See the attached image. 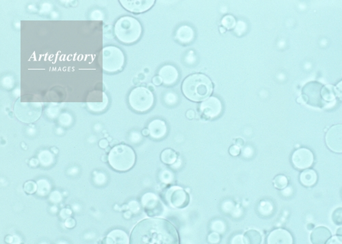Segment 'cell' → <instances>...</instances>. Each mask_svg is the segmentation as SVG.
Here are the masks:
<instances>
[{
    "label": "cell",
    "mask_w": 342,
    "mask_h": 244,
    "mask_svg": "<svg viewBox=\"0 0 342 244\" xmlns=\"http://www.w3.org/2000/svg\"><path fill=\"white\" fill-rule=\"evenodd\" d=\"M274 186L275 188L279 190L285 189L287 186L288 180L285 176L279 175L274 179Z\"/></svg>",
    "instance_id": "obj_28"
},
{
    "label": "cell",
    "mask_w": 342,
    "mask_h": 244,
    "mask_svg": "<svg viewBox=\"0 0 342 244\" xmlns=\"http://www.w3.org/2000/svg\"><path fill=\"white\" fill-rule=\"evenodd\" d=\"M182 92L185 97L192 101H203L211 95L213 85L211 80L203 74H194L184 80Z\"/></svg>",
    "instance_id": "obj_2"
},
{
    "label": "cell",
    "mask_w": 342,
    "mask_h": 244,
    "mask_svg": "<svg viewBox=\"0 0 342 244\" xmlns=\"http://www.w3.org/2000/svg\"><path fill=\"white\" fill-rule=\"evenodd\" d=\"M272 210H273V207H272L271 204L269 203V202L263 201L260 204L259 211L263 215H269V214L271 213Z\"/></svg>",
    "instance_id": "obj_32"
},
{
    "label": "cell",
    "mask_w": 342,
    "mask_h": 244,
    "mask_svg": "<svg viewBox=\"0 0 342 244\" xmlns=\"http://www.w3.org/2000/svg\"><path fill=\"white\" fill-rule=\"evenodd\" d=\"M115 34L118 40L121 43H136L141 36V23L135 18L128 16L120 18L115 23Z\"/></svg>",
    "instance_id": "obj_3"
},
{
    "label": "cell",
    "mask_w": 342,
    "mask_h": 244,
    "mask_svg": "<svg viewBox=\"0 0 342 244\" xmlns=\"http://www.w3.org/2000/svg\"><path fill=\"white\" fill-rule=\"evenodd\" d=\"M166 199L171 207L183 208L189 204V196L187 192L178 187L169 188L165 195Z\"/></svg>",
    "instance_id": "obj_9"
},
{
    "label": "cell",
    "mask_w": 342,
    "mask_h": 244,
    "mask_svg": "<svg viewBox=\"0 0 342 244\" xmlns=\"http://www.w3.org/2000/svg\"><path fill=\"white\" fill-rule=\"evenodd\" d=\"M130 244H179L177 230L165 219H149L133 229Z\"/></svg>",
    "instance_id": "obj_1"
},
{
    "label": "cell",
    "mask_w": 342,
    "mask_h": 244,
    "mask_svg": "<svg viewBox=\"0 0 342 244\" xmlns=\"http://www.w3.org/2000/svg\"><path fill=\"white\" fill-rule=\"evenodd\" d=\"M220 32H221V33H225L226 32V29L225 28L223 27H220Z\"/></svg>",
    "instance_id": "obj_51"
},
{
    "label": "cell",
    "mask_w": 342,
    "mask_h": 244,
    "mask_svg": "<svg viewBox=\"0 0 342 244\" xmlns=\"http://www.w3.org/2000/svg\"><path fill=\"white\" fill-rule=\"evenodd\" d=\"M39 160L40 163L44 167H49L54 163V156L48 150H44L40 152Z\"/></svg>",
    "instance_id": "obj_26"
},
{
    "label": "cell",
    "mask_w": 342,
    "mask_h": 244,
    "mask_svg": "<svg viewBox=\"0 0 342 244\" xmlns=\"http://www.w3.org/2000/svg\"><path fill=\"white\" fill-rule=\"evenodd\" d=\"M177 155L173 150L167 149L164 150L161 155V160L165 164L172 165L177 161Z\"/></svg>",
    "instance_id": "obj_25"
},
{
    "label": "cell",
    "mask_w": 342,
    "mask_h": 244,
    "mask_svg": "<svg viewBox=\"0 0 342 244\" xmlns=\"http://www.w3.org/2000/svg\"><path fill=\"white\" fill-rule=\"evenodd\" d=\"M61 195L58 191H55L54 193H52L51 197H50V199L54 203H58V202L61 201Z\"/></svg>",
    "instance_id": "obj_38"
},
{
    "label": "cell",
    "mask_w": 342,
    "mask_h": 244,
    "mask_svg": "<svg viewBox=\"0 0 342 244\" xmlns=\"http://www.w3.org/2000/svg\"><path fill=\"white\" fill-rule=\"evenodd\" d=\"M127 234L120 229L113 230L108 235L104 244H129Z\"/></svg>",
    "instance_id": "obj_18"
},
{
    "label": "cell",
    "mask_w": 342,
    "mask_h": 244,
    "mask_svg": "<svg viewBox=\"0 0 342 244\" xmlns=\"http://www.w3.org/2000/svg\"><path fill=\"white\" fill-rule=\"evenodd\" d=\"M229 153L230 155H231V156H234V157H236V156H239L240 155V153H241V149H240L239 145L231 146V147H230L229 149Z\"/></svg>",
    "instance_id": "obj_41"
},
{
    "label": "cell",
    "mask_w": 342,
    "mask_h": 244,
    "mask_svg": "<svg viewBox=\"0 0 342 244\" xmlns=\"http://www.w3.org/2000/svg\"><path fill=\"white\" fill-rule=\"evenodd\" d=\"M336 97L342 101V81L336 85L335 87Z\"/></svg>",
    "instance_id": "obj_37"
},
{
    "label": "cell",
    "mask_w": 342,
    "mask_h": 244,
    "mask_svg": "<svg viewBox=\"0 0 342 244\" xmlns=\"http://www.w3.org/2000/svg\"><path fill=\"white\" fill-rule=\"evenodd\" d=\"M239 141H241L242 142H243V140H242V139H239ZM240 143H241V141H237L238 145H239ZM243 143H241V145H243Z\"/></svg>",
    "instance_id": "obj_52"
},
{
    "label": "cell",
    "mask_w": 342,
    "mask_h": 244,
    "mask_svg": "<svg viewBox=\"0 0 342 244\" xmlns=\"http://www.w3.org/2000/svg\"><path fill=\"white\" fill-rule=\"evenodd\" d=\"M30 165L33 166V167H36V166L39 165V161H38L37 159H33L31 160Z\"/></svg>",
    "instance_id": "obj_46"
},
{
    "label": "cell",
    "mask_w": 342,
    "mask_h": 244,
    "mask_svg": "<svg viewBox=\"0 0 342 244\" xmlns=\"http://www.w3.org/2000/svg\"><path fill=\"white\" fill-rule=\"evenodd\" d=\"M200 111L204 117L208 119H213L218 117L221 113V102L215 97L208 98L200 105Z\"/></svg>",
    "instance_id": "obj_12"
},
{
    "label": "cell",
    "mask_w": 342,
    "mask_h": 244,
    "mask_svg": "<svg viewBox=\"0 0 342 244\" xmlns=\"http://www.w3.org/2000/svg\"><path fill=\"white\" fill-rule=\"evenodd\" d=\"M187 116L188 118H189V119H193L195 116V111H193V110H189V111L187 112Z\"/></svg>",
    "instance_id": "obj_45"
},
{
    "label": "cell",
    "mask_w": 342,
    "mask_h": 244,
    "mask_svg": "<svg viewBox=\"0 0 342 244\" xmlns=\"http://www.w3.org/2000/svg\"><path fill=\"white\" fill-rule=\"evenodd\" d=\"M154 97L151 90L144 87L134 89L129 96V103L134 110L145 112L153 105Z\"/></svg>",
    "instance_id": "obj_6"
},
{
    "label": "cell",
    "mask_w": 342,
    "mask_h": 244,
    "mask_svg": "<svg viewBox=\"0 0 342 244\" xmlns=\"http://www.w3.org/2000/svg\"><path fill=\"white\" fill-rule=\"evenodd\" d=\"M43 107L39 101H23L18 99L14 106V112L17 119L23 123L31 124L37 121L41 117Z\"/></svg>",
    "instance_id": "obj_5"
},
{
    "label": "cell",
    "mask_w": 342,
    "mask_h": 244,
    "mask_svg": "<svg viewBox=\"0 0 342 244\" xmlns=\"http://www.w3.org/2000/svg\"><path fill=\"white\" fill-rule=\"evenodd\" d=\"M323 85L317 81H312L306 84L303 88V97L305 103L314 107L323 108L325 107L321 91Z\"/></svg>",
    "instance_id": "obj_8"
},
{
    "label": "cell",
    "mask_w": 342,
    "mask_h": 244,
    "mask_svg": "<svg viewBox=\"0 0 342 244\" xmlns=\"http://www.w3.org/2000/svg\"><path fill=\"white\" fill-rule=\"evenodd\" d=\"M322 98L324 103L325 104V107L327 104L334 103L335 101V90L333 85H327L323 86L321 91Z\"/></svg>",
    "instance_id": "obj_22"
},
{
    "label": "cell",
    "mask_w": 342,
    "mask_h": 244,
    "mask_svg": "<svg viewBox=\"0 0 342 244\" xmlns=\"http://www.w3.org/2000/svg\"><path fill=\"white\" fill-rule=\"evenodd\" d=\"M108 105H109V98H108V96L102 101H93L87 102V106L89 109L91 111L95 112V113H99V112L103 111V110L107 109Z\"/></svg>",
    "instance_id": "obj_24"
},
{
    "label": "cell",
    "mask_w": 342,
    "mask_h": 244,
    "mask_svg": "<svg viewBox=\"0 0 342 244\" xmlns=\"http://www.w3.org/2000/svg\"><path fill=\"white\" fill-rule=\"evenodd\" d=\"M246 244H261L262 237L259 231L256 230H249L244 235Z\"/></svg>",
    "instance_id": "obj_23"
},
{
    "label": "cell",
    "mask_w": 342,
    "mask_h": 244,
    "mask_svg": "<svg viewBox=\"0 0 342 244\" xmlns=\"http://www.w3.org/2000/svg\"><path fill=\"white\" fill-rule=\"evenodd\" d=\"M332 220L335 225H342V207L337 208L333 211Z\"/></svg>",
    "instance_id": "obj_30"
},
{
    "label": "cell",
    "mask_w": 342,
    "mask_h": 244,
    "mask_svg": "<svg viewBox=\"0 0 342 244\" xmlns=\"http://www.w3.org/2000/svg\"><path fill=\"white\" fill-rule=\"evenodd\" d=\"M38 187V194L41 196H45L49 193L50 191V185L49 182L45 179H41L37 182Z\"/></svg>",
    "instance_id": "obj_27"
},
{
    "label": "cell",
    "mask_w": 342,
    "mask_h": 244,
    "mask_svg": "<svg viewBox=\"0 0 342 244\" xmlns=\"http://www.w3.org/2000/svg\"><path fill=\"white\" fill-rule=\"evenodd\" d=\"M125 56L119 47L108 46L103 49V69L108 73H115L123 67Z\"/></svg>",
    "instance_id": "obj_7"
},
{
    "label": "cell",
    "mask_w": 342,
    "mask_h": 244,
    "mask_svg": "<svg viewBox=\"0 0 342 244\" xmlns=\"http://www.w3.org/2000/svg\"><path fill=\"white\" fill-rule=\"evenodd\" d=\"M141 201L146 213L149 217H157L163 211V205L161 202L160 201L159 198L153 193L145 194L142 197Z\"/></svg>",
    "instance_id": "obj_13"
},
{
    "label": "cell",
    "mask_w": 342,
    "mask_h": 244,
    "mask_svg": "<svg viewBox=\"0 0 342 244\" xmlns=\"http://www.w3.org/2000/svg\"><path fill=\"white\" fill-rule=\"evenodd\" d=\"M153 83L155 85H161L162 83H163V79L160 76H155L153 78Z\"/></svg>",
    "instance_id": "obj_43"
},
{
    "label": "cell",
    "mask_w": 342,
    "mask_h": 244,
    "mask_svg": "<svg viewBox=\"0 0 342 244\" xmlns=\"http://www.w3.org/2000/svg\"><path fill=\"white\" fill-rule=\"evenodd\" d=\"M195 37L193 29L190 26H181L177 29L176 38L181 43L187 44L191 43Z\"/></svg>",
    "instance_id": "obj_20"
},
{
    "label": "cell",
    "mask_w": 342,
    "mask_h": 244,
    "mask_svg": "<svg viewBox=\"0 0 342 244\" xmlns=\"http://www.w3.org/2000/svg\"><path fill=\"white\" fill-rule=\"evenodd\" d=\"M297 102L299 103H305L303 97H299V99H297Z\"/></svg>",
    "instance_id": "obj_49"
},
{
    "label": "cell",
    "mask_w": 342,
    "mask_h": 244,
    "mask_svg": "<svg viewBox=\"0 0 342 244\" xmlns=\"http://www.w3.org/2000/svg\"><path fill=\"white\" fill-rule=\"evenodd\" d=\"M208 241L212 244H217L219 243L220 241V235L219 233L215 232V233L209 234V236H208Z\"/></svg>",
    "instance_id": "obj_34"
},
{
    "label": "cell",
    "mask_w": 342,
    "mask_h": 244,
    "mask_svg": "<svg viewBox=\"0 0 342 244\" xmlns=\"http://www.w3.org/2000/svg\"><path fill=\"white\" fill-rule=\"evenodd\" d=\"M149 131L151 137L159 139L165 137L167 133V128L165 121L155 119L149 124Z\"/></svg>",
    "instance_id": "obj_17"
},
{
    "label": "cell",
    "mask_w": 342,
    "mask_h": 244,
    "mask_svg": "<svg viewBox=\"0 0 342 244\" xmlns=\"http://www.w3.org/2000/svg\"><path fill=\"white\" fill-rule=\"evenodd\" d=\"M267 244H293V236L285 229H275L269 234Z\"/></svg>",
    "instance_id": "obj_15"
},
{
    "label": "cell",
    "mask_w": 342,
    "mask_h": 244,
    "mask_svg": "<svg viewBox=\"0 0 342 244\" xmlns=\"http://www.w3.org/2000/svg\"><path fill=\"white\" fill-rule=\"evenodd\" d=\"M318 175L317 172L312 169H307L302 172L300 175V181L307 187H313L317 184Z\"/></svg>",
    "instance_id": "obj_21"
},
{
    "label": "cell",
    "mask_w": 342,
    "mask_h": 244,
    "mask_svg": "<svg viewBox=\"0 0 342 244\" xmlns=\"http://www.w3.org/2000/svg\"><path fill=\"white\" fill-rule=\"evenodd\" d=\"M122 7L134 13H141L147 11L153 7V0H121Z\"/></svg>",
    "instance_id": "obj_14"
},
{
    "label": "cell",
    "mask_w": 342,
    "mask_h": 244,
    "mask_svg": "<svg viewBox=\"0 0 342 244\" xmlns=\"http://www.w3.org/2000/svg\"><path fill=\"white\" fill-rule=\"evenodd\" d=\"M337 233L338 235L342 236V227H340L339 229L337 230Z\"/></svg>",
    "instance_id": "obj_50"
},
{
    "label": "cell",
    "mask_w": 342,
    "mask_h": 244,
    "mask_svg": "<svg viewBox=\"0 0 342 244\" xmlns=\"http://www.w3.org/2000/svg\"><path fill=\"white\" fill-rule=\"evenodd\" d=\"M331 237V232L327 228L319 227L312 231L311 241L313 244H326Z\"/></svg>",
    "instance_id": "obj_19"
},
{
    "label": "cell",
    "mask_w": 342,
    "mask_h": 244,
    "mask_svg": "<svg viewBox=\"0 0 342 244\" xmlns=\"http://www.w3.org/2000/svg\"><path fill=\"white\" fill-rule=\"evenodd\" d=\"M161 179L164 183L169 184L173 179V175H172L171 172L165 171L161 173Z\"/></svg>",
    "instance_id": "obj_33"
},
{
    "label": "cell",
    "mask_w": 342,
    "mask_h": 244,
    "mask_svg": "<svg viewBox=\"0 0 342 244\" xmlns=\"http://www.w3.org/2000/svg\"><path fill=\"white\" fill-rule=\"evenodd\" d=\"M99 147L102 148V149H106V148L109 147V141L107 139H102L99 141Z\"/></svg>",
    "instance_id": "obj_44"
},
{
    "label": "cell",
    "mask_w": 342,
    "mask_h": 244,
    "mask_svg": "<svg viewBox=\"0 0 342 244\" xmlns=\"http://www.w3.org/2000/svg\"><path fill=\"white\" fill-rule=\"evenodd\" d=\"M230 244H246L243 235H236L232 237Z\"/></svg>",
    "instance_id": "obj_35"
},
{
    "label": "cell",
    "mask_w": 342,
    "mask_h": 244,
    "mask_svg": "<svg viewBox=\"0 0 342 244\" xmlns=\"http://www.w3.org/2000/svg\"><path fill=\"white\" fill-rule=\"evenodd\" d=\"M109 161L114 169L119 171H128L135 165V151L127 145L121 144L115 146L110 151Z\"/></svg>",
    "instance_id": "obj_4"
},
{
    "label": "cell",
    "mask_w": 342,
    "mask_h": 244,
    "mask_svg": "<svg viewBox=\"0 0 342 244\" xmlns=\"http://www.w3.org/2000/svg\"><path fill=\"white\" fill-rule=\"evenodd\" d=\"M327 244H342V236H333L328 241Z\"/></svg>",
    "instance_id": "obj_39"
},
{
    "label": "cell",
    "mask_w": 342,
    "mask_h": 244,
    "mask_svg": "<svg viewBox=\"0 0 342 244\" xmlns=\"http://www.w3.org/2000/svg\"><path fill=\"white\" fill-rule=\"evenodd\" d=\"M313 161V153L307 148L296 150L292 157L293 165L298 169H306L311 167Z\"/></svg>",
    "instance_id": "obj_11"
},
{
    "label": "cell",
    "mask_w": 342,
    "mask_h": 244,
    "mask_svg": "<svg viewBox=\"0 0 342 244\" xmlns=\"http://www.w3.org/2000/svg\"><path fill=\"white\" fill-rule=\"evenodd\" d=\"M142 133H143L144 136H148L150 135L149 129H144Z\"/></svg>",
    "instance_id": "obj_47"
},
{
    "label": "cell",
    "mask_w": 342,
    "mask_h": 244,
    "mask_svg": "<svg viewBox=\"0 0 342 244\" xmlns=\"http://www.w3.org/2000/svg\"><path fill=\"white\" fill-rule=\"evenodd\" d=\"M71 214L72 211L71 209L65 208V209L61 210V213H60V216H61L62 219H69V217L71 216Z\"/></svg>",
    "instance_id": "obj_40"
},
{
    "label": "cell",
    "mask_w": 342,
    "mask_h": 244,
    "mask_svg": "<svg viewBox=\"0 0 342 244\" xmlns=\"http://www.w3.org/2000/svg\"><path fill=\"white\" fill-rule=\"evenodd\" d=\"M124 216H125L126 219H129V218L131 217V212L126 211Z\"/></svg>",
    "instance_id": "obj_48"
},
{
    "label": "cell",
    "mask_w": 342,
    "mask_h": 244,
    "mask_svg": "<svg viewBox=\"0 0 342 244\" xmlns=\"http://www.w3.org/2000/svg\"><path fill=\"white\" fill-rule=\"evenodd\" d=\"M65 225L66 227L71 229V228L75 227V221L73 219H72V218H69V219L66 220Z\"/></svg>",
    "instance_id": "obj_42"
},
{
    "label": "cell",
    "mask_w": 342,
    "mask_h": 244,
    "mask_svg": "<svg viewBox=\"0 0 342 244\" xmlns=\"http://www.w3.org/2000/svg\"><path fill=\"white\" fill-rule=\"evenodd\" d=\"M129 208L131 211H133L134 213H137L139 211L140 205L138 202L133 201L129 203Z\"/></svg>",
    "instance_id": "obj_36"
},
{
    "label": "cell",
    "mask_w": 342,
    "mask_h": 244,
    "mask_svg": "<svg viewBox=\"0 0 342 244\" xmlns=\"http://www.w3.org/2000/svg\"><path fill=\"white\" fill-rule=\"evenodd\" d=\"M159 76L165 85H171L177 81L179 73L173 66L167 65L162 68L159 72Z\"/></svg>",
    "instance_id": "obj_16"
},
{
    "label": "cell",
    "mask_w": 342,
    "mask_h": 244,
    "mask_svg": "<svg viewBox=\"0 0 342 244\" xmlns=\"http://www.w3.org/2000/svg\"><path fill=\"white\" fill-rule=\"evenodd\" d=\"M222 25L225 27L226 29H233L235 26V18L231 15H227L223 17L222 19Z\"/></svg>",
    "instance_id": "obj_29"
},
{
    "label": "cell",
    "mask_w": 342,
    "mask_h": 244,
    "mask_svg": "<svg viewBox=\"0 0 342 244\" xmlns=\"http://www.w3.org/2000/svg\"><path fill=\"white\" fill-rule=\"evenodd\" d=\"M326 143L331 151L342 153V125H337L330 128L326 134Z\"/></svg>",
    "instance_id": "obj_10"
},
{
    "label": "cell",
    "mask_w": 342,
    "mask_h": 244,
    "mask_svg": "<svg viewBox=\"0 0 342 244\" xmlns=\"http://www.w3.org/2000/svg\"><path fill=\"white\" fill-rule=\"evenodd\" d=\"M23 189L24 191L26 193L29 194V195L34 194L38 191L37 184L33 181L25 182V185H24Z\"/></svg>",
    "instance_id": "obj_31"
}]
</instances>
